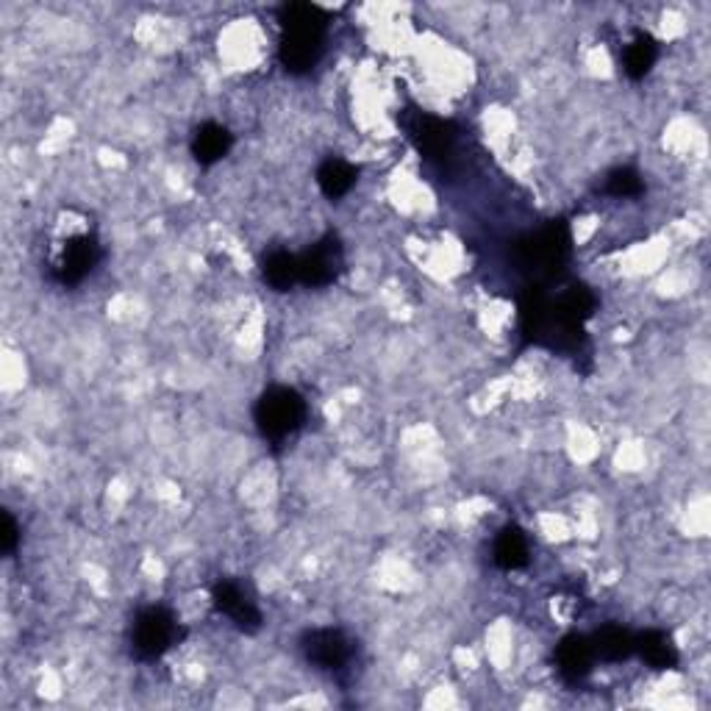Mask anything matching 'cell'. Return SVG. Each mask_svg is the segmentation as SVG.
Returning <instances> with one entry per match:
<instances>
[{"label": "cell", "instance_id": "cell-1", "mask_svg": "<svg viewBox=\"0 0 711 711\" xmlns=\"http://www.w3.org/2000/svg\"><path fill=\"white\" fill-rule=\"evenodd\" d=\"M279 59L286 72L303 76L320 61L326 42V14L312 3H286L279 14Z\"/></svg>", "mask_w": 711, "mask_h": 711}, {"label": "cell", "instance_id": "cell-2", "mask_svg": "<svg viewBox=\"0 0 711 711\" xmlns=\"http://www.w3.org/2000/svg\"><path fill=\"white\" fill-rule=\"evenodd\" d=\"M569 250H573V237H569L567 223L556 219L517 245V261L537 279H553L567 264Z\"/></svg>", "mask_w": 711, "mask_h": 711}, {"label": "cell", "instance_id": "cell-3", "mask_svg": "<svg viewBox=\"0 0 711 711\" xmlns=\"http://www.w3.org/2000/svg\"><path fill=\"white\" fill-rule=\"evenodd\" d=\"M256 428L270 442H281L306 420V400L290 386H270L261 392V397L253 406Z\"/></svg>", "mask_w": 711, "mask_h": 711}, {"label": "cell", "instance_id": "cell-4", "mask_svg": "<svg viewBox=\"0 0 711 711\" xmlns=\"http://www.w3.org/2000/svg\"><path fill=\"white\" fill-rule=\"evenodd\" d=\"M181 636V625L176 617L161 606H150L134 620L131 629V651L143 662H156L165 656Z\"/></svg>", "mask_w": 711, "mask_h": 711}, {"label": "cell", "instance_id": "cell-5", "mask_svg": "<svg viewBox=\"0 0 711 711\" xmlns=\"http://www.w3.org/2000/svg\"><path fill=\"white\" fill-rule=\"evenodd\" d=\"M345 267V250L339 237L328 234L312 250L297 259V281L306 286H328L339 279Z\"/></svg>", "mask_w": 711, "mask_h": 711}, {"label": "cell", "instance_id": "cell-6", "mask_svg": "<svg viewBox=\"0 0 711 711\" xmlns=\"http://www.w3.org/2000/svg\"><path fill=\"white\" fill-rule=\"evenodd\" d=\"M301 647L303 656L308 658V664H315L317 670L337 673L348 667L350 658H353V642L339 629L308 631V634H303Z\"/></svg>", "mask_w": 711, "mask_h": 711}, {"label": "cell", "instance_id": "cell-7", "mask_svg": "<svg viewBox=\"0 0 711 711\" xmlns=\"http://www.w3.org/2000/svg\"><path fill=\"white\" fill-rule=\"evenodd\" d=\"M409 137L422 159L437 161V159H444V156L453 150V143H456V128H453V123H448V120L420 112L409 123Z\"/></svg>", "mask_w": 711, "mask_h": 711}, {"label": "cell", "instance_id": "cell-8", "mask_svg": "<svg viewBox=\"0 0 711 711\" xmlns=\"http://www.w3.org/2000/svg\"><path fill=\"white\" fill-rule=\"evenodd\" d=\"M214 609L219 614L232 617V622L245 634H256L261 629V611L253 603L248 592L242 589V584L237 582H217L212 589Z\"/></svg>", "mask_w": 711, "mask_h": 711}, {"label": "cell", "instance_id": "cell-9", "mask_svg": "<svg viewBox=\"0 0 711 711\" xmlns=\"http://www.w3.org/2000/svg\"><path fill=\"white\" fill-rule=\"evenodd\" d=\"M98 259H101V245H98L95 237H89V234L72 237L70 242H65V248H61L59 259L54 264L56 281L65 286L78 284V281H83L92 273Z\"/></svg>", "mask_w": 711, "mask_h": 711}, {"label": "cell", "instance_id": "cell-10", "mask_svg": "<svg viewBox=\"0 0 711 711\" xmlns=\"http://www.w3.org/2000/svg\"><path fill=\"white\" fill-rule=\"evenodd\" d=\"M595 658L598 656H595L592 640H587V636L569 634V636H564L556 647V667H558V673H562L564 681H569V684L584 681V678L592 673Z\"/></svg>", "mask_w": 711, "mask_h": 711}, {"label": "cell", "instance_id": "cell-11", "mask_svg": "<svg viewBox=\"0 0 711 711\" xmlns=\"http://www.w3.org/2000/svg\"><path fill=\"white\" fill-rule=\"evenodd\" d=\"M232 145H234V137L226 125L206 123L195 131V139H192V156H195L198 165L208 167L214 165V161L223 159V156L232 150Z\"/></svg>", "mask_w": 711, "mask_h": 711}, {"label": "cell", "instance_id": "cell-12", "mask_svg": "<svg viewBox=\"0 0 711 711\" xmlns=\"http://www.w3.org/2000/svg\"><path fill=\"white\" fill-rule=\"evenodd\" d=\"M634 653H640L642 662L653 670H673L678 667V651L673 645V640L662 631H647V634L636 636Z\"/></svg>", "mask_w": 711, "mask_h": 711}, {"label": "cell", "instance_id": "cell-13", "mask_svg": "<svg viewBox=\"0 0 711 711\" xmlns=\"http://www.w3.org/2000/svg\"><path fill=\"white\" fill-rule=\"evenodd\" d=\"M531 558V548H528V537L522 528L506 526L495 540V564L500 569H522Z\"/></svg>", "mask_w": 711, "mask_h": 711}, {"label": "cell", "instance_id": "cell-14", "mask_svg": "<svg viewBox=\"0 0 711 711\" xmlns=\"http://www.w3.org/2000/svg\"><path fill=\"white\" fill-rule=\"evenodd\" d=\"M356 178H359L356 167L342 159H326L320 165V170H317V184H320L323 195L331 198V201H339V198L348 195V192L353 190Z\"/></svg>", "mask_w": 711, "mask_h": 711}, {"label": "cell", "instance_id": "cell-15", "mask_svg": "<svg viewBox=\"0 0 711 711\" xmlns=\"http://www.w3.org/2000/svg\"><path fill=\"white\" fill-rule=\"evenodd\" d=\"M592 647L595 656L603 658V662H625V658L634 656V636L625 629H620V625H606V629H600L595 634Z\"/></svg>", "mask_w": 711, "mask_h": 711}, {"label": "cell", "instance_id": "cell-16", "mask_svg": "<svg viewBox=\"0 0 711 711\" xmlns=\"http://www.w3.org/2000/svg\"><path fill=\"white\" fill-rule=\"evenodd\" d=\"M261 275H264V281L273 290L286 292L290 286L297 284V259L286 253V250H275L261 264Z\"/></svg>", "mask_w": 711, "mask_h": 711}, {"label": "cell", "instance_id": "cell-17", "mask_svg": "<svg viewBox=\"0 0 711 711\" xmlns=\"http://www.w3.org/2000/svg\"><path fill=\"white\" fill-rule=\"evenodd\" d=\"M658 59V45L651 34H636L634 42L625 50V72H629L634 81L645 78L651 72V67L656 65Z\"/></svg>", "mask_w": 711, "mask_h": 711}, {"label": "cell", "instance_id": "cell-18", "mask_svg": "<svg viewBox=\"0 0 711 711\" xmlns=\"http://www.w3.org/2000/svg\"><path fill=\"white\" fill-rule=\"evenodd\" d=\"M606 192L611 198H640L645 192V181L631 167H620V170L609 172V178H606Z\"/></svg>", "mask_w": 711, "mask_h": 711}, {"label": "cell", "instance_id": "cell-19", "mask_svg": "<svg viewBox=\"0 0 711 711\" xmlns=\"http://www.w3.org/2000/svg\"><path fill=\"white\" fill-rule=\"evenodd\" d=\"M18 542H20L18 520H14L9 511H3V537H0V548H3V553H7V556H14V551H18Z\"/></svg>", "mask_w": 711, "mask_h": 711}]
</instances>
